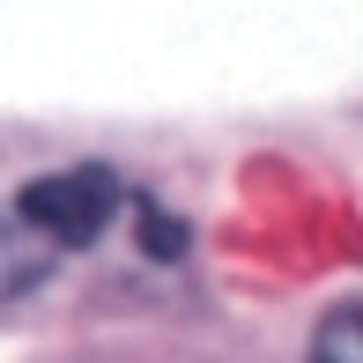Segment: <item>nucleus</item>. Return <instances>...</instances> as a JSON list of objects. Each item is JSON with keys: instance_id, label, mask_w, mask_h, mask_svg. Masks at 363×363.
I'll return each mask as SVG.
<instances>
[{"instance_id": "1", "label": "nucleus", "mask_w": 363, "mask_h": 363, "mask_svg": "<svg viewBox=\"0 0 363 363\" xmlns=\"http://www.w3.org/2000/svg\"><path fill=\"white\" fill-rule=\"evenodd\" d=\"M15 216L38 230L45 245H60V252H74V245H96L119 216V178L104 171V163H74V171H45L23 186V201H15Z\"/></svg>"}, {"instance_id": "2", "label": "nucleus", "mask_w": 363, "mask_h": 363, "mask_svg": "<svg viewBox=\"0 0 363 363\" xmlns=\"http://www.w3.org/2000/svg\"><path fill=\"white\" fill-rule=\"evenodd\" d=\"M45 259H52V245L38 238L15 208H0V296H15V289H30L45 274Z\"/></svg>"}, {"instance_id": "3", "label": "nucleus", "mask_w": 363, "mask_h": 363, "mask_svg": "<svg viewBox=\"0 0 363 363\" xmlns=\"http://www.w3.org/2000/svg\"><path fill=\"white\" fill-rule=\"evenodd\" d=\"M311 363H363V304L334 311V319L311 334Z\"/></svg>"}, {"instance_id": "4", "label": "nucleus", "mask_w": 363, "mask_h": 363, "mask_svg": "<svg viewBox=\"0 0 363 363\" xmlns=\"http://www.w3.org/2000/svg\"><path fill=\"white\" fill-rule=\"evenodd\" d=\"M141 245L156 259H178V252H186V223H171L163 208H141Z\"/></svg>"}]
</instances>
